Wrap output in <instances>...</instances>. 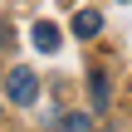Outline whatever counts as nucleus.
Here are the masks:
<instances>
[{
	"instance_id": "nucleus-1",
	"label": "nucleus",
	"mask_w": 132,
	"mask_h": 132,
	"mask_svg": "<svg viewBox=\"0 0 132 132\" xmlns=\"http://www.w3.org/2000/svg\"><path fill=\"white\" fill-rule=\"evenodd\" d=\"M5 93H10V103H20V108H29L34 98H39V78H34V69H10V78H5Z\"/></svg>"
},
{
	"instance_id": "nucleus-2",
	"label": "nucleus",
	"mask_w": 132,
	"mask_h": 132,
	"mask_svg": "<svg viewBox=\"0 0 132 132\" xmlns=\"http://www.w3.org/2000/svg\"><path fill=\"white\" fill-rule=\"evenodd\" d=\"M98 29H103V15H98V10H78V15H73V34H78V39H93Z\"/></svg>"
},
{
	"instance_id": "nucleus-3",
	"label": "nucleus",
	"mask_w": 132,
	"mask_h": 132,
	"mask_svg": "<svg viewBox=\"0 0 132 132\" xmlns=\"http://www.w3.org/2000/svg\"><path fill=\"white\" fill-rule=\"evenodd\" d=\"M34 49H39V54H54V49H59V24L39 20V24H34Z\"/></svg>"
},
{
	"instance_id": "nucleus-4",
	"label": "nucleus",
	"mask_w": 132,
	"mask_h": 132,
	"mask_svg": "<svg viewBox=\"0 0 132 132\" xmlns=\"http://www.w3.org/2000/svg\"><path fill=\"white\" fill-rule=\"evenodd\" d=\"M64 132H88V113H69V122H64Z\"/></svg>"
}]
</instances>
